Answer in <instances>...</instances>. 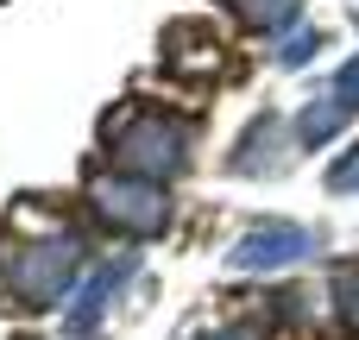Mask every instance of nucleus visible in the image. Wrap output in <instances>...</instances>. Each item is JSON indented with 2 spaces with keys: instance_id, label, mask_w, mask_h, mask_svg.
Here are the masks:
<instances>
[{
  "instance_id": "1",
  "label": "nucleus",
  "mask_w": 359,
  "mask_h": 340,
  "mask_svg": "<svg viewBox=\"0 0 359 340\" xmlns=\"http://www.w3.org/2000/svg\"><path fill=\"white\" fill-rule=\"evenodd\" d=\"M120 158L133 170H170V164H183V132L158 114H133L120 132Z\"/></svg>"
},
{
  "instance_id": "2",
  "label": "nucleus",
  "mask_w": 359,
  "mask_h": 340,
  "mask_svg": "<svg viewBox=\"0 0 359 340\" xmlns=\"http://www.w3.org/2000/svg\"><path fill=\"white\" fill-rule=\"evenodd\" d=\"M101 208H107L114 221H133V227H158V221H164V202H158V189H133V183H114V189H101Z\"/></svg>"
},
{
  "instance_id": "3",
  "label": "nucleus",
  "mask_w": 359,
  "mask_h": 340,
  "mask_svg": "<svg viewBox=\"0 0 359 340\" xmlns=\"http://www.w3.org/2000/svg\"><path fill=\"white\" fill-rule=\"evenodd\" d=\"M170 63H177V69H202V76H215V69H221L215 32H208V25H177V32H170Z\"/></svg>"
},
{
  "instance_id": "4",
  "label": "nucleus",
  "mask_w": 359,
  "mask_h": 340,
  "mask_svg": "<svg viewBox=\"0 0 359 340\" xmlns=\"http://www.w3.org/2000/svg\"><path fill=\"white\" fill-rule=\"evenodd\" d=\"M297 246H303V233H290V227L284 233H252L240 246V265H271V259H290Z\"/></svg>"
},
{
  "instance_id": "5",
  "label": "nucleus",
  "mask_w": 359,
  "mask_h": 340,
  "mask_svg": "<svg viewBox=\"0 0 359 340\" xmlns=\"http://www.w3.org/2000/svg\"><path fill=\"white\" fill-rule=\"evenodd\" d=\"M341 114H347V107H341V101H328V95H322V101H316V107H309V114H303V139H328V132H334V126H341Z\"/></svg>"
},
{
  "instance_id": "6",
  "label": "nucleus",
  "mask_w": 359,
  "mask_h": 340,
  "mask_svg": "<svg viewBox=\"0 0 359 340\" xmlns=\"http://www.w3.org/2000/svg\"><path fill=\"white\" fill-rule=\"evenodd\" d=\"M233 6H240L252 25H284V19L297 13V0H233Z\"/></svg>"
},
{
  "instance_id": "7",
  "label": "nucleus",
  "mask_w": 359,
  "mask_h": 340,
  "mask_svg": "<svg viewBox=\"0 0 359 340\" xmlns=\"http://www.w3.org/2000/svg\"><path fill=\"white\" fill-rule=\"evenodd\" d=\"M334 101H341V107H359V57L334 76Z\"/></svg>"
},
{
  "instance_id": "8",
  "label": "nucleus",
  "mask_w": 359,
  "mask_h": 340,
  "mask_svg": "<svg viewBox=\"0 0 359 340\" xmlns=\"http://www.w3.org/2000/svg\"><path fill=\"white\" fill-rule=\"evenodd\" d=\"M309 50H316V32H290V38H284V63H290V69L309 63Z\"/></svg>"
},
{
  "instance_id": "9",
  "label": "nucleus",
  "mask_w": 359,
  "mask_h": 340,
  "mask_svg": "<svg viewBox=\"0 0 359 340\" xmlns=\"http://www.w3.org/2000/svg\"><path fill=\"white\" fill-rule=\"evenodd\" d=\"M334 189H359V151L347 164H334Z\"/></svg>"
}]
</instances>
